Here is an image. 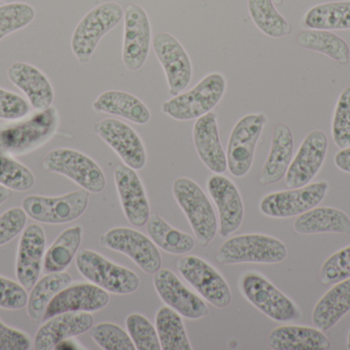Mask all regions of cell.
<instances>
[{
	"label": "cell",
	"instance_id": "1",
	"mask_svg": "<svg viewBox=\"0 0 350 350\" xmlns=\"http://www.w3.org/2000/svg\"><path fill=\"white\" fill-rule=\"evenodd\" d=\"M287 255L285 244L278 238L250 234L232 236L222 242L216 252L215 260L224 265L277 264L283 262Z\"/></svg>",
	"mask_w": 350,
	"mask_h": 350
},
{
	"label": "cell",
	"instance_id": "2",
	"mask_svg": "<svg viewBox=\"0 0 350 350\" xmlns=\"http://www.w3.org/2000/svg\"><path fill=\"white\" fill-rule=\"evenodd\" d=\"M226 90V77L219 72H212L191 90L180 92L164 102L162 111L175 121L199 118L217 106Z\"/></svg>",
	"mask_w": 350,
	"mask_h": 350
},
{
	"label": "cell",
	"instance_id": "3",
	"mask_svg": "<svg viewBox=\"0 0 350 350\" xmlns=\"http://www.w3.org/2000/svg\"><path fill=\"white\" fill-rule=\"evenodd\" d=\"M172 192L198 242L202 247L208 246L217 232V219L207 195L195 181L187 177L174 181Z\"/></svg>",
	"mask_w": 350,
	"mask_h": 350
},
{
	"label": "cell",
	"instance_id": "4",
	"mask_svg": "<svg viewBox=\"0 0 350 350\" xmlns=\"http://www.w3.org/2000/svg\"><path fill=\"white\" fill-rule=\"evenodd\" d=\"M59 114L51 106L26 121L0 129V152L23 154L49 141L57 131Z\"/></svg>",
	"mask_w": 350,
	"mask_h": 350
},
{
	"label": "cell",
	"instance_id": "5",
	"mask_svg": "<svg viewBox=\"0 0 350 350\" xmlns=\"http://www.w3.org/2000/svg\"><path fill=\"white\" fill-rule=\"evenodd\" d=\"M242 295L259 312L275 322L299 320V308L257 271H246L239 284Z\"/></svg>",
	"mask_w": 350,
	"mask_h": 350
},
{
	"label": "cell",
	"instance_id": "6",
	"mask_svg": "<svg viewBox=\"0 0 350 350\" xmlns=\"http://www.w3.org/2000/svg\"><path fill=\"white\" fill-rule=\"evenodd\" d=\"M76 267L82 277L108 293L129 295L137 292L141 285L137 273L88 249L78 253Z\"/></svg>",
	"mask_w": 350,
	"mask_h": 350
},
{
	"label": "cell",
	"instance_id": "7",
	"mask_svg": "<svg viewBox=\"0 0 350 350\" xmlns=\"http://www.w3.org/2000/svg\"><path fill=\"white\" fill-rule=\"evenodd\" d=\"M124 16L121 5L106 2L92 8L81 18L71 39L74 55L81 64L90 62L100 39L120 23Z\"/></svg>",
	"mask_w": 350,
	"mask_h": 350
},
{
	"label": "cell",
	"instance_id": "8",
	"mask_svg": "<svg viewBox=\"0 0 350 350\" xmlns=\"http://www.w3.org/2000/svg\"><path fill=\"white\" fill-rule=\"evenodd\" d=\"M47 172L63 175L88 192L104 191L107 180L104 172L92 158L77 150L57 148L45 155L42 162Z\"/></svg>",
	"mask_w": 350,
	"mask_h": 350
},
{
	"label": "cell",
	"instance_id": "9",
	"mask_svg": "<svg viewBox=\"0 0 350 350\" xmlns=\"http://www.w3.org/2000/svg\"><path fill=\"white\" fill-rule=\"evenodd\" d=\"M90 192L85 189L72 191L61 197L29 195L22 201L27 216L46 224H65L83 215L88 207Z\"/></svg>",
	"mask_w": 350,
	"mask_h": 350
},
{
	"label": "cell",
	"instance_id": "10",
	"mask_svg": "<svg viewBox=\"0 0 350 350\" xmlns=\"http://www.w3.org/2000/svg\"><path fill=\"white\" fill-rule=\"evenodd\" d=\"M267 121L265 113H251L243 116L232 127L226 149V162L228 171L236 178L246 176L250 171L255 149Z\"/></svg>",
	"mask_w": 350,
	"mask_h": 350
},
{
	"label": "cell",
	"instance_id": "11",
	"mask_svg": "<svg viewBox=\"0 0 350 350\" xmlns=\"http://www.w3.org/2000/svg\"><path fill=\"white\" fill-rule=\"evenodd\" d=\"M179 275L198 294L217 308H226L232 293L226 279L213 266L197 256H185L176 262Z\"/></svg>",
	"mask_w": 350,
	"mask_h": 350
},
{
	"label": "cell",
	"instance_id": "12",
	"mask_svg": "<svg viewBox=\"0 0 350 350\" xmlns=\"http://www.w3.org/2000/svg\"><path fill=\"white\" fill-rule=\"evenodd\" d=\"M100 244L110 250L126 255L142 271L155 275L162 266V257L151 238L133 228L116 227L105 232Z\"/></svg>",
	"mask_w": 350,
	"mask_h": 350
},
{
	"label": "cell",
	"instance_id": "13",
	"mask_svg": "<svg viewBox=\"0 0 350 350\" xmlns=\"http://www.w3.org/2000/svg\"><path fill=\"white\" fill-rule=\"evenodd\" d=\"M328 190L329 183L320 181L299 188L269 193L261 199L259 209L267 217L290 218L299 216L312 208L318 207Z\"/></svg>",
	"mask_w": 350,
	"mask_h": 350
},
{
	"label": "cell",
	"instance_id": "14",
	"mask_svg": "<svg viewBox=\"0 0 350 350\" xmlns=\"http://www.w3.org/2000/svg\"><path fill=\"white\" fill-rule=\"evenodd\" d=\"M151 22L142 6L131 3L124 12L122 61L131 71H137L145 65L151 47Z\"/></svg>",
	"mask_w": 350,
	"mask_h": 350
},
{
	"label": "cell",
	"instance_id": "15",
	"mask_svg": "<svg viewBox=\"0 0 350 350\" xmlns=\"http://www.w3.org/2000/svg\"><path fill=\"white\" fill-rule=\"evenodd\" d=\"M94 132L116 152L126 166L135 171L146 166L145 145L131 125L119 119L105 118L94 123Z\"/></svg>",
	"mask_w": 350,
	"mask_h": 350
},
{
	"label": "cell",
	"instance_id": "16",
	"mask_svg": "<svg viewBox=\"0 0 350 350\" xmlns=\"http://www.w3.org/2000/svg\"><path fill=\"white\" fill-rule=\"evenodd\" d=\"M328 146L324 132L314 129L308 134L286 173V186L299 188L310 184L324 164Z\"/></svg>",
	"mask_w": 350,
	"mask_h": 350
},
{
	"label": "cell",
	"instance_id": "17",
	"mask_svg": "<svg viewBox=\"0 0 350 350\" xmlns=\"http://www.w3.org/2000/svg\"><path fill=\"white\" fill-rule=\"evenodd\" d=\"M153 49L163 67L172 96L180 94L191 80L193 66L185 47L174 35L159 32L154 36Z\"/></svg>",
	"mask_w": 350,
	"mask_h": 350
},
{
	"label": "cell",
	"instance_id": "18",
	"mask_svg": "<svg viewBox=\"0 0 350 350\" xmlns=\"http://www.w3.org/2000/svg\"><path fill=\"white\" fill-rule=\"evenodd\" d=\"M154 287L160 299L170 308L189 320H200L208 316L205 302L187 289L174 271L161 268L154 275Z\"/></svg>",
	"mask_w": 350,
	"mask_h": 350
},
{
	"label": "cell",
	"instance_id": "19",
	"mask_svg": "<svg viewBox=\"0 0 350 350\" xmlns=\"http://www.w3.org/2000/svg\"><path fill=\"white\" fill-rule=\"evenodd\" d=\"M115 184L125 217L131 225L142 227L151 216L145 186L135 170L119 164L114 171Z\"/></svg>",
	"mask_w": 350,
	"mask_h": 350
},
{
	"label": "cell",
	"instance_id": "20",
	"mask_svg": "<svg viewBox=\"0 0 350 350\" xmlns=\"http://www.w3.org/2000/svg\"><path fill=\"white\" fill-rule=\"evenodd\" d=\"M110 302V296L94 284L80 283L68 286L49 302L42 321L65 312H94Z\"/></svg>",
	"mask_w": 350,
	"mask_h": 350
},
{
	"label": "cell",
	"instance_id": "21",
	"mask_svg": "<svg viewBox=\"0 0 350 350\" xmlns=\"http://www.w3.org/2000/svg\"><path fill=\"white\" fill-rule=\"evenodd\" d=\"M207 189L218 210L220 236L226 238L241 227L244 219V203L240 191L230 179L221 174L208 179Z\"/></svg>",
	"mask_w": 350,
	"mask_h": 350
},
{
	"label": "cell",
	"instance_id": "22",
	"mask_svg": "<svg viewBox=\"0 0 350 350\" xmlns=\"http://www.w3.org/2000/svg\"><path fill=\"white\" fill-rule=\"evenodd\" d=\"M94 316L90 312H65L47 321L35 334L34 349H55L62 341L79 336L92 330Z\"/></svg>",
	"mask_w": 350,
	"mask_h": 350
},
{
	"label": "cell",
	"instance_id": "23",
	"mask_svg": "<svg viewBox=\"0 0 350 350\" xmlns=\"http://www.w3.org/2000/svg\"><path fill=\"white\" fill-rule=\"evenodd\" d=\"M45 234L38 224H31L24 229L16 254V271L18 283L30 291L39 279L44 257Z\"/></svg>",
	"mask_w": 350,
	"mask_h": 350
},
{
	"label": "cell",
	"instance_id": "24",
	"mask_svg": "<svg viewBox=\"0 0 350 350\" xmlns=\"http://www.w3.org/2000/svg\"><path fill=\"white\" fill-rule=\"evenodd\" d=\"M193 144L200 160L215 174L228 170L226 153L220 142L217 117L214 112L199 117L193 129Z\"/></svg>",
	"mask_w": 350,
	"mask_h": 350
},
{
	"label": "cell",
	"instance_id": "25",
	"mask_svg": "<svg viewBox=\"0 0 350 350\" xmlns=\"http://www.w3.org/2000/svg\"><path fill=\"white\" fill-rule=\"evenodd\" d=\"M8 76L26 95L33 108L41 111L53 105L55 98L53 86L38 68L24 62H16L8 68Z\"/></svg>",
	"mask_w": 350,
	"mask_h": 350
},
{
	"label": "cell",
	"instance_id": "26",
	"mask_svg": "<svg viewBox=\"0 0 350 350\" xmlns=\"http://www.w3.org/2000/svg\"><path fill=\"white\" fill-rule=\"evenodd\" d=\"M294 138L285 123L275 125L271 137V149L261 168L259 183L262 186L275 184L285 177L293 160Z\"/></svg>",
	"mask_w": 350,
	"mask_h": 350
},
{
	"label": "cell",
	"instance_id": "27",
	"mask_svg": "<svg viewBox=\"0 0 350 350\" xmlns=\"http://www.w3.org/2000/svg\"><path fill=\"white\" fill-rule=\"evenodd\" d=\"M275 350H327L331 343L322 330L306 326H282L273 329L267 339Z\"/></svg>",
	"mask_w": 350,
	"mask_h": 350
},
{
	"label": "cell",
	"instance_id": "28",
	"mask_svg": "<svg viewBox=\"0 0 350 350\" xmlns=\"http://www.w3.org/2000/svg\"><path fill=\"white\" fill-rule=\"evenodd\" d=\"M293 227L299 234H350V218L336 208L314 207L298 216Z\"/></svg>",
	"mask_w": 350,
	"mask_h": 350
},
{
	"label": "cell",
	"instance_id": "29",
	"mask_svg": "<svg viewBox=\"0 0 350 350\" xmlns=\"http://www.w3.org/2000/svg\"><path fill=\"white\" fill-rule=\"evenodd\" d=\"M350 312V277L335 284L314 306L312 321L322 331L332 329Z\"/></svg>",
	"mask_w": 350,
	"mask_h": 350
},
{
	"label": "cell",
	"instance_id": "30",
	"mask_svg": "<svg viewBox=\"0 0 350 350\" xmlns=\"http://www.w3.org/2000/svg\"><path fill=\"white\" fill-rule=\"evenodd\" d=\"M94 109L96 112L123 117L137 125H147L151 119V112L145 103L135 95L122 90L103 92L94 101Z\"/></svg>",
	"mask_w": 350,
	"mask_h": 350
},
{
	"label": "cell",
	"instance_id": "31",
	"mask_svg": "<svg viewBox=\"0 0 350 350\" xmlns=\"http://www.w3.org/2000/svg\"><path fill=\"white\" fill-rule=\"evenodd\" d=\"M71 284L72 277L66 271L49 273L38 279L30 290L27 302V310L31 320L34 322L42 321L43 314L51 299Z\"/></svg>",
	"mask_w": 350,
	"mask_h": 350
},
{
	"label": "cell",
	"instance_id": "32",
	"mask_svg": "<svg viewBox=\"0 0 350 350\" xmlns=\"http://www.w3.org/2000/svg\"><path fill=\"white\" fill-rule=\"evenodd\" d=\"M302 23L308 29L349 30L350 0L314 5L304 14Z\"/></svg>",
	"mask_w": 350,
	"mask_h": 350
},
{
	"label": "cell",
	"instance_id": "33",
	"mask_svg": "<svg viewBox=\"0 0 350 350\" xmlns=\"http://www.w3.org/2000/svg\"><path fill=\"white\" fill-rule=\"evenodd\" d=\"M146 225L149 238L154 244L170 254H187L195 247L193 236L175 229L158 214H152Z\"/></svg>",
	"mask_w": 350,
	"mask_h": 350
},
{
	"label": "cell",
	"instance_id": "34",
	"mask_svg": "<svg viewBox=\"0 0 350 350\" xmlns=\"http://www.w3.org/2000/svg\"><path fill=\"white\" fill-rule=\"evenodd\" d=\"M300 47L323 53L339 64H347L350 59V49L345 39L328 30L308 29L298 34Z\"/></svg>",
	"mask_w": 350,
	"mask_h": 350
},
{
	"label": "cell",
	"instance_id": "35",
	"mask_svg": "<svg viewBox=\"0 0 350 350\" xmlns=\"http://www.w3.org/2000/svg\"><path fill=\"white\" fill-rule=\"evenodd\" d=\"M81 242V226H73L64 230L45 253L44 271L49 273L65 271L77 254Z\"/></svg>",
	"mask_w": 350,
	"mask_h": 350
},
{
	"label": "cell",
	"instance_id": "36",
	"mask_svg": "<svg viewBox=\"0 0 350 350\" xmlns=\"http://www.w3.org/2000/svg\"><path fill=\"white\" fill-rule=\"evenodd\" d=\"M156 330L159 337L161 349H193L187 338L180 314L170 306H163L158 310L156 314Z\"/></svg>",
	"mask_w": 350,
	"mask_h": 350
},
{
	"label": "cell",
	"instance_id": "37",
	"mask_svg": "<svg viewBox=\"0 0 350 350\" xmlns=\"http://www.w3.org/2000/svg\"><path fill=\"white\" fill-rule=\"evenodd\" d=\"M249 14L255 26L273 38L289 35L292 26L275 8L273 0H247Z\"/></svg>",
	"mask_w": 350,
	"mask_h": 350
},
{
	"label": "cell",
	"instance_id": "38",
	"mask_svg": "<svg viewBox=\"0 0 350 350\" xmlns=\"http://www.w3.org/2000/svg\"><path fill=\"white\" fill-rule=\"evenodd\" d=\"M0 184L10 190L27 191L35 184L30 168L0 152Z\"/></svg>",
	"mask_w": 350,
	"mask_h": 350
},
{
	"label": "cell",
	"instance_id": "39",
	"mask_svg": "<svg viewBox=\"0 0 350 350\" xmlns=\"http://www.w3.org/2000/svg\"><path fill=\"white\" fill-rule=\"evenodd\" d=\"M34 18V8L25 2H8L0 5V40L28 26Z\"/></svg>",
	"mask_w": 350,
	"mask_h": 350
},
{
	"label": "cell",
	"instance_id": "40",
	"mask_svg": "<svg viewBox=\"0 0 350 350\" xmlns=\"http://www.w3.org/2000/svg\"><path fill=\"white\" fill-rule=\"evenodd\" d=\"M126 329L137 350H160L157 330L149 320L139 314H131L126 318Z\"/></svg>",
	"mask_w": 350,
	"mask_h": 350
},
{
	"label": "cell",
	"instance_id": "41",
	"mask_svg": "<svg viewBox=\"0 0 350 350\" xmlns=\"http://www.w3.org/2000/svg\"><path fill=\"white\" fill-rule=\"evenodd\" d=\"M94 342L105 350H135V345L129 333L112 323H100L92 328Z\"/></svg>",
	"mask_w": 350,
	"mask_h": 350
},
{
	"label": "cell",
	"instance_id": "42",
	"mask_svg": "<svg viewBox=\"0 0 350 350\" xmlns=\"http://www.w3.org/2000/svg\"><path fill=\"white\" fill-rule=\"evenodd\" d=\"M332 138L340 149L350 147V86L341 92L335 107Z\"/></svg>",
	"mask_w": 350,
	"mask_h": 350
},
{
	"label": "cell",
	"instance_id": "43",
	"mask_svg": "<svg viewBox=\"0 0 350 350\" xmlns=\"http://www.w3.org/2000/svg\"><path fill=\"white\" fill-rule=\"evenodd\" d=\"M350 277V246L331 255L320 269L322 285L332 286Z\"/></svg>",
	"mask_w": 350,
	"mask_h": 350
},
{
	"label": "cell",
	"instance_id": "44",
	"mask_svg": "<svg viewBox=\"0 0 350 350\" xmlns=\"http://www.w3.org/2000/svg\"><path fill=\"white\" fill-rule=\"evenodd\" d=\"M27 214L23 208H12L0 216V246L8 244L24 230Z\"/></svg>",
	"mask_w": 350,
	"mask_h": 350
},
{
	"label": "cell",
	"instance_id": "45",
	"mask_svg": "<svg viewBox=\"0 0 350 350\" xmlns=\"http://www.w3.org/2000/svg\"><path fill=\"white\" fill-rule=\"evenodd\" d=\"M28 294L21 284L0 277V308L18 310L27 306Z\"/></svg>",
	"mask_w": 350,
	"mask_h": 350
},
{
	"label": "cell",
	"instance_id": "46",
	"mask_svg": "<svg viewBox=\"0 0 350 350\" xmlns=\"http://www.w3.org/2000/svg\"><path fill=\"white\" fill-rule=\"evenodd\" d=\"M29 105L22 97L0 88V118L16 121L29 113Z\"/></svg>",
	"mask_w": 350,
	"mask_h": 350
},
{
	"label": "cell",
	"instance_id": "47",
	"mask_svg": "<svg viewBox=\"0 0 350 350\" xmlns=\"http://www.w3.org/2000/svg\"><path fill=\"white\" fill-rule=\"evenodd\" d=\"M31 341L25 333L5 326L0 321V350H28Z\"/></svg>",
	"mask_w": 350,
	"mask_h": 350
},
{
	"label": "cell",
	"instance_id": "48",
	"mask_svg": "<svg viewBox=\"0 0 350 350\" xmlns=\"http://www.w3.org/2000/svg\"><path fill=\"white\" fill-rule=\"evenodd\" d=\"M334 162L339 170L350 174V147L345 148V149L337 152Z\"/></svg>",
	"mask_w": 350,
	"mask_h": 350
},
{
	"label": "cell",
	"instance_id": "49",
	"mask_svg": "<svg viewBox=\"0 0 350 350\" xmlns=\"http://www.w3.org/2000/svg\"><path fill=\"white\" fill-rule=\"evenodd\" d=\"M12 190H10V189L6 188V187L2 186V185L0 184V205L5 203L10 197H12Z\"/></svg>",
	"mask_w": 350,
	"mask_h": 350
},
{
	"label": "cell",
	"instance_id": "50",
	"mask_svg": "<svg viewBox=\"0 0 350 350\" xmlns=\"http://www.w3.org/2000/svg\"><path fill=\"white\" fill-rule=\"evenodd\" d=\"M284 1H285V0H273V2L275 5H282V4L284 3Z\"/></svg>",
	"mask_w": 350,
	"mask_h": 350
},
{
	"label": "cell",
	"instance_id": "51",
	"mask_svg": "<svg viewBox=\"0 0 350 350\" xmlns=\"http://www.w3.org/2000/svg\"><path fill=\"white\" fill-rule=\"evenodd\" d=\"M347 347L350 349V331L349 333V336H347Z\"/></svg>",
	"mask_w": 350,
	"mask_h": 350
},
{
	"label": "cell",
	"instance_id": "52",
	"mask_svg": "<svg viewBox=\"0 0 350 350\" xmlns=\"http://www.w3.org/2000/svg\"><path fill=\"white\" fill-rule=\"evenodd\" d=\"M0 1L6 2V3H8V2H14V0H0Z\"/></svg>",
	"mask_w": 350,
	"mask_h": 350
}]
</instances>
